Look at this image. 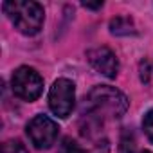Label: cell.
<instances>
[{
  "label": "cell",
  "mask_w": 153,
  "mask_h": 153,
  "mask_svg": "<svg viewBox=\"0 0 153 153\" xmlns=\"http://www.w3.org/2000/svg\"><path fill=\"white\" fill-rule=\"evenodd\" d=\"M85 110L87 114L83 115H90L101 123L105 121V117L119 119L128 110V97L115 87L97 85L88 92L85 99Z\"/></svg>",
  "instance_id": "6da1fadb"
},
{
  "label": "cell",
  "mask_w": 153,
  "mask_h": 153,
  "mask_svg": "<svg viewBox=\"0 0 153 153\" xmlns=\"http://www.w3.org/2000/svg\"><path fill=\"white\" fill-rule=\"evenodd\" d=\"M4 11L13 22L15 29L25 36H34L40 33L45 11L38 2L33 0H13V2H4Z\"/></svg>",
  "instance_id": "7a4b0ae2"
},
{
  "label": "cell",
  "mask_w": 153,
  "mask_h": 153,
  "mask_svg": "<svg viewBox=\"0 0 153 153\" xmlns=\"http://www.w3.org/2000/svg\"><path fill=\"white\" fill-rule=\"evenodd\" d=\"M11 90L24 101H36L43 92V79L33 67H18L11 78Z\"/></svg>",
  "instance_id": "3957f363"
},
{
  "label": "cell",
  "mask_w": 153,
  "mask_h": 153,
  "mask_svg": "<svg viewBox=\"0 0 153 153\" xmlns=\"http://www.w3.org/2000/svg\"><path fill=\"white\" fill-rule=\"evenodd\" d=\"M74 101H76L74 83L67 78L56 79L49 90V106L52 114L61 119H67L74 110Z\"/></svg>",
  "instance_id": "277c9868"
},
{
  "label": "cell",
  "mask_w": 153,
  "mask_h": 153,
  "mask_svg": "<svg viewBox=\"0 0 153 153\" xmlns=\"http://www.w3.org/2000/svg\"><path fill=\"white\" fill-rule=\"evenodd\" d=\"M25 131H27V137H29L31 144H34V148L47 149L56 142L59 128L51 117L40 114V115H36V117H33L29 121Z\"/></svg>",
  "instance_id": "5b68a950"
},
{
  "label": "cell",
  "mask_w": 153,
  "mask_h": 153,
  "mask_svg": "<svg viewBox=\"0 0 153 153\" xmlns=\"http://www.w3.org/2000/svg\"><path fill=\"white\" fill-rule=\"evenodd\" d=\"M90 65L103 76L114 79L119 72V59L108 47H96L87 52Z\"/></svg>",
  "instance_id": "8992f818"
},
{
  "label": "cell",
  "mask_w": 153,
  "mask_h": 153,
  "mask_svg": "<svg viewBox=\"0 0 153 153\" xmlns=\"http://www.w3.org/2000/svg\"><path fill=\"white\" fill-rule=\"evenodd\" d=\"M110 33L115 36H130L135 34V24L130 16H115L110 20Z\"/></svg>",
  "instance_id": "52a82bcc"
},
{
  "label": "cell",
  "mask_w": 153,
  "mask_h": 153,
  "mask_svg": "<svg viewBox=\"0 0 153 153\" xmlns=\"http://www.w3.org/2000/svg\"><path fill=\"white\" fill-rule=\"evenodd\" d=\"M58 153H87V151H85L78 142H76L74 139L65 137V139L61 140L59 148H58Z\"/></svg>",
  "instance_id": "ba28073f"
},
{
  "label": "cell",
  "mask_w": 153,
  "mask_h": 153,
  "mask_svg": "<svg viewBox=\"0 0 153 153\" xmlns=\"http://www.w3.org/2000/svg\"><path fill=\"white\" fill-rule=\"evenodd\" d=\"M2 153H29V149L25 148V144L18 139H9L4 144V151Z\"/></svg>",
  "instance_id": "9c48e42d"
},
{
  "label": "cell",
  "mask_w": 153,
  "mask_h": 153,
  "mask_svg": "<svg viewBox=\"0 0 153 153\" xmlns=\"http://www.w3.org/2000/svg\"><path fill=\"white\" fill-rule=\"evenodd\" d=\"M119 153H137L133 137L123 135V139H121V142H119Z\"/></svg>",
  "instance_id": "30bf717a"
},
{
  "label": "cell",
  "mask_w": 153,
  "mask_h": 153,
  "mask_svg": "<svg viewBox=\"0 0 153 153\" xmlns=\"http://www.w3.org/2000/svg\"><path fill=\"white\" fill-rule=\"evenodd\" d=\"M142 130H144L146 137L153 142V110L146 112V115H144V119H142Z\"/></svg>",
  "instance_id": "8fae6325"
},
{
  "label": "cell",
  "mask_w": 153,
  "mask_h": 153,
  "mask_svg": "<svg viewBox=\"0 0 153 153\" xmlns=\"http://www.w3.org/2000/svg\"><path fill=\"white\" fill-rule=\"evenodd\" d=\"M149 72H151L149 63H148L146 59L140 61V81H142V83H148V81H149Z\"/></svg>",
  "instance_id": "7c38bea8"
},
{
  "label": "cell",
  "mask_w": 153,
  "mask_h": 153,
  "mask_svg": "<svg viewBox=\"0 0 153 153\" xmlns=\"http://www.w3.org/2000/svg\"><path fill=\"white\" fill-rule=\"evenodd\" d=\"M83 7H87V9H101V7H103V2H96V4H92V2H83Z\"/></svg>",
  "instance_id": "4fadbf2b"
},
{
  "label": "cell",
  "mask_w": 153,
  "mask_h": 153,
  "mask_svg": "<svg viewBox=\"0 0 153 153\" xmlns=\"http://www.w3.org/2000/svg\"><path fill=\"white\" fill-rule=\"evenodd\" d=\"M140 153H151V151H140Z\"/></svg>",
  "instance_id": "5bb4252c"
}]
</instances>
